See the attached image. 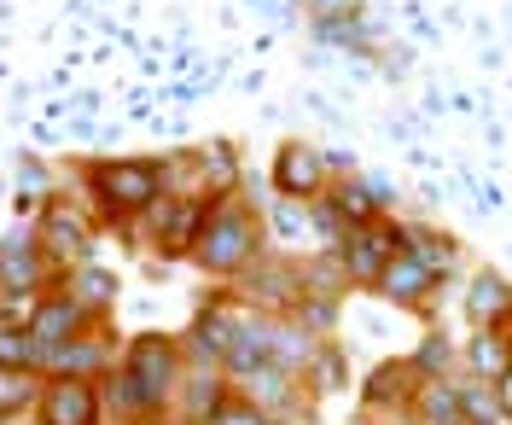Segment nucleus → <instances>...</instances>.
<instances>
[{
    "mask_svg": "<svg viewBox=\"0 0 512 425\" xmlns=\"http://www.w3.org/2000/svg\"><path fill=\"white\" fill-rule=\"evenodd\" d=\"M88 327H94V315H88L82 303H70V292L35 297V309H30V338H35V350H41V356H53L59 344L82 338ZM35 373H41V361H35Z\"/></svg>",
    "mask_w": 512,
    "mask_h": 425,
    "instance_id": "dca6fc26",
    "label": "nucleus"
},
{
    "mask_svg": "<svg viewBox=\"0 0 512 425\" xmlns=\"http://www.w3.org/2000/svg\"><path fill=\"white\" fill-rule=\"evenodd\" d=\"M303 385L315 396H332V391H344L350 385V373H344V350H338V338H326L315 350V361H309V373H303Z\"/></svg>",
    "mask_w": 512,
    "mask_h": 425,
    "instance_id": "b1692460",
    "label": "nucleus"
},
{
    "mask_svg": "<svg viewBox=\"0 0 512 425\" xmlns=\"http://www.w3.org/2000/svg\"><path fill=\"white\" fill-rule=\"evenodd\" d=\"M18 425H47V420H41V414H24V420H18Z\"/></svg>",
    "mask_w": 512,
    "mask_h": 425,
    "instance_id": "7c9ffc66",
    "label": "nucleus"
},
{
    "mask_svg": "<svg viewBox=\"0 0 512 425\" xmlns=\"http://www.w3.org/2000/svg\"><path fill=\"white\" fill-rule=\"evenodd\" d=\"M35 239H41V251L59 268H76V262H88V245H94V216L76 198H53L35 216Z\"/></svg>",
    "mask_w": 512,
    "mask_h": 425,
    "instance_id": "9b49d317",
    "label": "nucleus"
},
{
    "mask_svg": "<svg viewBox=\"0 0 512 425\" xmlns=\"http://www.w3.org/2000/svg\"><path fill=\"white\" fill-rule=\"evenodd\" d=\"M408 361H414L425 379H448V373H454V361H460V350L448 344L443 332H425V338H419V350Z\"/></svg>",
    "mask_w": 512,
    "mask_h": 425,
    "instance_id": "393cba45",
    "label": "nucleus"
},
{
    "mask_svg": "<svg viewBox=\"0 0 512 425\" xmlns=\"http://www.w3.org/2000/svg\"><path fill=\"white\" fill-rule=\"evenodd\" d=\"M460 408H466V420L472 425H501V408H495V391L483 385V379H460Z\"/></svg>",
    "mask_w": 512,
    "mask_h": 425,
    "instance_id": "bb28decb",
    "label": "nucleus"
},
{
    "mask_svg": "<svg viewBox=\"0 0 512 425\" xmlns=\"http://www.w3.org/2000/svg\"><path fill=\"white\" fill-rule=\"evenodd\" d=\"M460 309H466L472 332L478 327H507L512 332V280L501 268H478V274L466 280V292H460Z\"/></svg>",
    "mask_w": 512,
    "mask_h": 425,
    "instance_id": "a211bd4d",
    "label": "nucleus"
},
{
    "mask_svg": "<svg viewBox=\"0 0 512 425\" xmlns=\"http://www.w3.org/2000/svg\"><path fill=\"white\" fill-rule=\"evenodd\" d=\"M82 181H88V198H76V204L105 228H128L169 193L163 158H99V164H82Z\"/></svg>",
    "mask_w": 512,
    "mask_h": 425,
    "instance_id": "7ed1b4c3",
    "label": "nucleus"
},
{
    "mask_svg": "<svg viewBox=\"0 0 512 425\" xmlns=\"http://www.w3.org/2000/svg\"><path fill=\"white\" fill-rule=\"evenodd\" d=\"M396 251H402V222H396V216H373V222H355V228L338 239L332 257H338V268H344L350 292H373Z\"/></svg>",
    "mask_w": 512,
    "mask_h": 425,
    "instance_id": "20e7f679",
    "label": "nucleus"
},
{
    "mask_svg": "<svg viewBox=\"0 0 512 425\" xmlns=\"http://www.w3.org/2000/svg\"><path fill=\"white\" fill-rule=\"evenodd\" d=\"M41 361V350H35L30 327H18V321H0V367H30Z\"/></svg>",
    "mask_w": 512,
    "mask_h": 425,
    "instance_id": "a878e982",
    "label": "nucleus"
},
{
    "mask_svg": "<svg viewBox=\"0 0 512 425\" xmlns=\"http://www.w3.org/2000/svg\"><path fill=\"white\" fill-rule=\"evenodd\" d=\"M64 274H70V268H59V262L41 251L35 228L6 233V239H0V303H6V297H30L35 303V297L59 292Z\"/></svg>",
    "mask_w": 512,
    "mask_h": 425,
    "instance_id": "423d86ee",
    "label": "nucleus"
},
{
    "mask_svg": "<svg viewBox=\"0 0 512 425\" xmlns=\"http://www.w3.org/2000/svg\"><path fill=\"white\" fill-rule=\"evenodd\" d=\"M210 425H280V420H274V414H262V408H256L251 396H239V391H233V396L222 402V414H216Z\"/></svg>",
    "mask_w": 512,
    "mask_h": 425,
    "instance_id": "cd10ccee",
    "label": "nucleus"
},
{
    "mask_svg": "<svg viewBox=\"0 0 512 425\" xmlns=\"http://www.w3.org/2000/svg\"><path fill=\"white\" fill-rule=\"evenodd\" d=\"M204 198H181V193H163L146 216H134L123 233H140L146 239V251L163 262L175 257H192V239H198V228H204Z\"/></svg>",
    "mask_w": 512,
    "mask_h": 425,
    "instance_id": "39448f33",
    "label": "nucleus"
},
{
    "mask_svg": "<svg viewBox=\"0 0 512 425\" xmlns=\"http://www.w3.org/2000/svg\"><path fill=\"white\" fill-rule=\"evenodd\" d=\"M117 356H123V350H117L111 327L94 321L82 338H70L53 356H41V379H105V373L117 367Z\"/></svg>",
    "mask_w": 512,
    "mask_h": 425,
    "instance_id": "f8f14e48",
    "label": "nucleus"
},
{
    "mask_svg": "<svg viewBox=\"0 0 512 425\" xmlns=\"http://www.w3.org/2000/svg\"><path fill=\"white\" fill-rule=\"evenodd\" d=\"M181 373H187L181 338H169V332H140V338H128L117 367L99 379L105 420H117V425H169V408H175V391H181Z\"/></svg>",
    "mask_w": 512,
    "mask_h": 425,
    "instance_id": "f257e3e1",
    "label": "nucleus"
},
{
    "mask_svg": "<svg viewBox=\"0 0 512 425\" xmlns=\"http://www.w3.org/2000/svg\"><path fill=\"white\" fill-rule=\"evenodd\" d=\"M402 257L425 262L437 280H454V268H460V239L448 228H437V222H402Z\"/></svg>",
    "mask_w": 512,
    "mask_h": 425,
    "instance_id": "6ab92c4d",
    "label": "nucleus"
},
{
    "mask_svg": "<svg viewBox=\"0 0 512 425\" xmlns=\"http://www.w3.org/2000/svg\"><path fill=\"white\" fill-rule=\"evenodd\" d=\"M419 385H425V373L408 356L379 361L367 373V385H361V414H367V425H390V420H402V414H414Z\"/></svg>",
    "mask_w": 512,
    "mask_h": 425,
    "instance_id": "9d476101",
    "label": "nucleus"
},
{
    "mask_svg": "<svg viewBox=\"0 0 512 425\" xmlns=\"http://www.w3.org/2000/svg\"><path fill=\"white\" fill-rule=\"evenodd\" d=\"M460 361H466V373H472V379L495 385V379L512 367V332H507V327H478L472 338H466Z\"/></svg>",
    "mask_w": 512,
    "mask_h": 425,
    "instance_id": "412c9836",
    "label": "nucleus"
},
{
    "mask_svg": "<svg viewBox=\"0 0 512 425\" xmlns=\"http://www.w3.org/2000/svg\"><path fill=\"white\" fill-rule=\"evenodd\" d=\"M245 297L239 292H216L198 315H192V327L181 332V350H187V361H198V367H227V350H233V332H239V321H245Z\"/></svg>",
    "mask_w": 512,
    "mask_h": 425,
    "instance_id": "0eeeda50",
    "label": "nucleus"
},
{
    "mask_svg": "<svg viewBox=\"0 0 512 425\" xmlns=\"http://www.w3.org/2000/svg\"><path fill=\"white\" fill-rule=\"evenodd\" d=\"M466 425H472V420H466Z\"/></svg>",
    "mask_w": 512,
    "mask_h": 425,
    "instance_id": "2f4dec72",
    "label": "nucleus"
},
{
    "mask_svg": "<svg viewBox=\"0 0 512 425\" xmlns=\"http://www.w3.org/2000/svg\"><path fill=\"white\" fill-rule=\"evenodd\" d=\"M59 292H70V303H82L94 321H105V315L117 309V274H111V268H99V262H76V268L64 274Z\"/></svg>",
    "mask_w": 512,
    "mask_h": 425,
    "instance_id": "aec40b11",
    "label": "nucleus"
},
{
    "mask_svg": "<svg viewBox=\"0 0 512 425\" xmlns=\"http://www.w3.org/2000/svg\"><path fill=\"white\" fill-rule=\"evenodd\" d=\"M414 420L425 425H466V408H460V379H425L414 396Z\"/></svg>",
    "mask_w": 512,
    "mask_h": 425,
    "instance_id": "4be33fe9",
    "label": "nucleus"
},
{
    "mask_svg": "<svg viewBox=\"0 0 512 425\" xmlns=\"http://www.w3.org/2000/svg\"><path fill=\"white\" fill-rule=\"evenodd\" d=\"M332 181H338V164H332L326 152H315V146L286 140V146L274 152V193H280V198L309 204V198H320Z\"/></svg>",
    "mask_w": 512,
    "mask_h": 425,
    "instance_id": "ddd939ff",
    "label": "nucleus"
},
{
    "mask_svg": "<svg viewBox=\"0 0 512 425\" xmlns=\"http://www.w3.org/2000/svg\"><path fill=\"white\" fill-rule=\"evenodd\" d=\"M268 251V222L251 198L227 193L204 210V228L192 239V262L210 274V280H239L256 257Z\"/></svg>",
    "mask_w": 512,
    "mask_h": 425,
    "instance_id": "f03ea898",
    "label": "nucleus"
},
{
    "mask_svg": "<svg viewBox=\"0 0 512 425\" xmlns=\"http://www.w3.org/2000/svg\"><path fill=\"white\" fill-rule=\"evenodd\" d=\"M41 373H30V367H0V420H24V414H35V402H41Z\"/></svg>",
    "mask_w": 512,
    "mask_h": 425,
    "instance_id": "5701e85b",
    "label": "nucleus"
},
{
    "mask_svg": "<svg viewBox=\"0 0 512 425\" xmlns=\"http://www.w3.org/2000/svg\"><path fill=\"white\" fill-rule=\"evenodd\" d=\"M233 391L251 396L262 414H274L280 425H297L309 408H315V391L297 379V373H286L280 361H262V367H251L245 379H233Z\"/></svg>",
    "mask_w": 512,
    "mask_h": 425,
    "instance_id": "1a4fd4ad",
    "label": "nucleus"
},
{
    "mask_svg": "<svg viewBox=\"0 0 512 425\" xmlns=\"http://www.w3.org/2000/svg\"><path fill=\"white\" fill-rule=\"evenodd\" d=\"M373 292L384 297V303H396V309H408V315H437V297H443V280L425 268V262L414 257H390V268L379 274V286Z\"/></svg>",
    "mask_w": 512,
    "mask_h": 425,
    "instance_id": "4468645a",
    "label": "nucleus"
},
{
    "mask_svg": "<svg viewBox=\"0 0 512 425\" xmlns=\"http://www.w3.org/2000/svg\"><path fill=\"white\" fill-rule=\"evenodd\" d=\"M35 414L47 425H99L105 420V396H99V379H47L41 385V402Z\"/></svg>",
    "mask_w": 512,
    "mask_h": 425,
    "instance_id": "f3484780",
    "label": "nucleus"
},
{
    "mask_svg": "<svg viewBox=\"0 0 512 425\" xmlns=\"http://www.w3.org/2000/svg\"><path fill=\"white\" fill-rule=\"evenodd\" d=\"M489 391H495V408H501V420L512 425V367L501 373V379H495V385H489Z\"/></svg>",
    "mask_w": 512,
    "mask_h": 425,
    "instance_id": "c756f323",
    "label": "nucleus"
},
{
    "mask_svg": "<svg viewBox=\"0 0 512 425\" xmlns=\"http://www.w3.org/2000/svg\"><path fill=\"white\" fill-rule=\"evenodd\" d=\"M309 12H315V24H332V18H350L355 0H309Z\"/></svg>",
    "mask_w": 512,
    "mask_h": 425,
    "instance_id": "c85d7f7f",
    "label": "nucleus"
},
{
    "mask_svg": "<svg viewBox=\"0 0 512 425\" xmlns=\"http://www.w3.org/2000/svg\"><path fill=\"white\" fill-rule=\"evenodd\" d=\"M233 292L245 297L251 309H262V315H291V303L303 297V262L262 251V257L233 280Z\"/></svg>",
    "mask_w": 512,
    "mask_h": 425,
    "instance_id": "6e6552de",
    "label": "nucleus"
},
{
    "mask_svg": "<svg viewBox=\"0 0 512 425\" xmlns=\"http://www.w3.org/2000/svg\"><path fill=\"white\" fill-rule=\"evenodd\" d=\"M227 396H233V379H227L222 367H198V361H187L169 420H175V425H210L216 414H222Z\"/></svg>",
    "mask_w": 512,
    "mask_h": 425,
    "instance_id": "2eb2a0df",
    "label": "nucleus"
}]
</instances>
